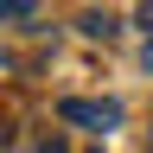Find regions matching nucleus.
<instances>
[{
	"instance_id": "nucleus-3",
	"label": "nucleus",
	"mask_w": 153,
	"mask_h": 153,
	"mask_svg": "<svg viewBox=\"0 0 153 153\" xmlns=\"http://www.w3.org/2000/svg\"><path fill=\"white\" fill-rule=\"evenodd\" d=\"M0 7H7V19H26V13H32V0H0Z\"/></svg>"
},
{
	"instance_id": "nucleus-2",
	"label": "nucleus",
	"mask_w": 153,
	"mask_h": 153,
	"mask_svg": "<svg viewBox=\"0 0 153 153\" xmlns=\"http://www.w3.org/2000/svg\"><path fill=\"white\" fill-rule=\"evenodd\" d=\"M83 32H89V38H115V19H108V13H83Z\"/></svg>"
},
{
	"instance_id": "nucleus-5",
	"label": "nucleus",
	"mask_w": 153,
	"mask_h": 153,
	"mask_svg": "<svg viewBox=\"0 0 153 153\" xmlns=\"http://www.w3.org/2000/svg\"><path fill=\"white\" fill-rule=\"evenodd\" d=\"M45 153H64V147H57V140H51V147H45Z\"/></svg>"
},
{
	"instance_id": "nucleus-4",
	"label": "nucleus",
	"mask_w": 153,
	"mask_h": 153,
	"mask_svg": "<svg viewBox=\"0 0 153 153\" xmlns=\"http://www.w3.org/2000/svg\"><path fill=\"white\" fill-rule=\"evenodd\" d=\"M140 64H147V70H153V38H147V51H140Z\"/></svg>"
},
{
	"instance_id": "nucleus-1",
	"label": "nucleus",
	"mask_w": 153,
	"mask_h": 153,
	"mask_svg": "<svg viewBox=\"0 0 153 153\" xmlns=\"http://www.w3.org/2000/svg\"><path fill=\"white\" fill-rule=\"evenodd\" d=\"M57 121H70V128H89V134H108V128H121V102H96V96H64L57 102Z\"/></svg>"
}]
</instances>
